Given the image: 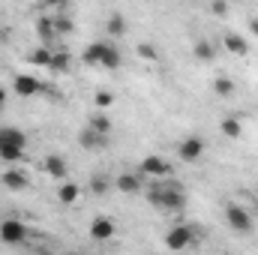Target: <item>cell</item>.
<instances>
[{
    "label": "cell",
    "mask_w": 258,
    "mask_h": 255,
    "mask_svg": "<svg viewBox=\"0 0 258 255\" xmlns=\"http://www.w3.org/2000/svg\"><path fill=\"white\" fill-rule=\"evenodd\" d=\"M138 54H141L144 60H156V57H159L156 45H150V42H141V45H138Z\"/></svg>",
    "instance_id": "f1b7e54d"
},
{
    "label": "cell",
    "mask_w": 258,
    "mask_h": 255,
    "mask_svg": "<svg viewBox=\"0 0 258 255\" xmlns=\"http://www.w3.org/2000/svg\"><path fill=\"white\" fill-rule=\"evenodd\" d=\"M192 54H195V60H201V63H210V60L216 57V48H213L207 39H198V42H195V48H192Z\"/></svg>",
    "instance_id": "d6986e66"
},
{
    "label": "cell",
    "mask_w": 258,
    "mask_h": 255,
    "mask_svg": "<svg viewBox=\"0 0 258 255\" xmlns=\"http://www.w3.org/2000/svg\"><path fill=\"white\" fill-rule=\"evenodd\" d=\"M51 24H54L57 36H69V33L75 30V24H72V18H69V15H54V18H51Z\"/></svg>",
    "instance_id": "484cf974"
},
{
    "label": "cell",
    "mask_w": 258,
    "mask_h": 255,
    "mask_svg": "<svg viewBox=\"0 0 258 255\" xmlns=\"http://www.w3.org/2000/svg\"><path fill=\"white\" fill-rule=\"evenodd\" d=\"M57 198H60V204H75V201L81 198V186H75V183H63V186L57 189Z\"/></svg>",
    "instance_id": "7402d4cb"
},
{
    "label": "cell",
    "mask_w": 258,
    "mask_h": 255,
    "mask_svg": "<svg viewBox=\"0 0 258 255\" xmlns=\"http://www.w3.org/2000/svg\"><path fill=\"white\" fill-rule=\"evenodd\" d=\"M225 222L240 234L252 231V213L246 207H240V204H225Z\"/></svg>",
    "instance_id": "5b68a950"
},
{
    "label": "cell",
    "mask_w": 258,
    "mask_h": 255,
    "mask_svg": "<svg viewBox=\"0 0 258 255\" xmlns=\"http://www.w3.org/2000/svg\"><path fill=\"white\" fill-rule=\"evenodd\" d=\"M177 156H180L183 162H198V159L204 156V138H201V135L183 138V141L177 144Z\"/></svg>",
    "instance_id": "8992f818"
},
{
    "label": "cell",
    "mask_w": 258,
    "mask_h": 255,
    "mask_svg": "<svg viewBox=\"0 0 258 255\" xmlns=\"http://www.w3.org/2000/svg\"><path fill=\"white\" fill-rule=\"evenodd\" d=\"M69 66H72V54H69L66 48H57V51L51 54L48 69H51V72H69Z\"/></svg>",
    "instance_id": "e0dca14e"
},
{
    "label": "cell",
    "mask_w": 258,
    "mask_h": 255,
    "mask_svg": "<svg viewBox=\"0 0 258 255\" xmlns=\"http://www.w3.org/2000/svg\"><path fill=\"white\" fill-rule=\"evenodd\" d=\"M42 171H45L48 177H54V180H63L66 171H69V165H66V159L60 153H48V156L42 159Z\"/></svg>",
    "instance_id": "4fadbf2b"
},
{
    "label": "cell",
    "mask_w": 258,
    "mask_h": 255,
    "mask_svg": "<svg viewBox=\"0 0 258 255\" xmlns=\"http://www.w3.org/2000/svg\"><path fill=\"white\" fill-rule=\"evenodd\" d=\"M3 102H6V87L0 84V108H3Z\"/></svg>",
    "instance_id": "1f68e13d"
},
{
    "label": "cell",
    "mask_w": 258,
    "mask_h": 255,
    "mask_svg": "<svg viewBox=\"0 0 258 255\" xmlns=\"http://www.w3.org/2000/svg\"><path fill=\"white\" fill-rule=\"evenodd\" d=\"M36 33H39V39L45 42V48L57 42V30H54L51 18H39V21H36Z\"/></svg>",
    "instance_id": "2e32d148"
},
{
    "label": "cell",
    "mask_w": 258,
    "mask_h": 255,
    "mask_svg": "<svg viewBox=\"0 0 258 255\" xmlns=\"http://www.w3.org/2000/svg\"><path fill=\"white\" fill-rule=\"evenodd\" d=\"M78 144L84 147V150H105L108 147V135H102V132H96V129H81L78 132Z\"/></svg>",
    "instance_id": "9c48e42d"
},
{
    "label": "cell",
    "mask_w": 258,
    "mask_h": 255,
    "mask_svg": "<svg viewBox=\"0 0 258 255\" xmlns=\"http://www.w3.org/2000/svg\"><path fill=\"white\" fill-rule=\"evenodd\" d=\"M108 189H111L108 174H93V177H90V192H93V195H105Z\"/></svg>",
    "instance_id": "d4e9b609"
},
{
    "label": "cell",
    "mask_w": 258,
    "mask_h": 255,
    "mask_svg": "<svg viewBox=\"0 0 258 255\" xmlns=\"http://www.w3.org/2000/svg\"><path fill=\"white\" fill-rule=\"evenodd\" d=\"M111 102H114V96H111L108 90H99V93H96V105H99V108H108Z\"/></svg>",
    "instance_id": "f546056e"
},
{
    "label": "cell",
    "mask_w": 258,
    "mask_h": 255,
    "mask_svg": "<svg viewBox=\"0 0 258 255\" xmlns=\"http://www.w3.org/2000/svg\"><path fill=\"white\" fill-rule=\"evenodd\" d=\"M27 237H30V228H27L21 219H3V222H0V243H6V246H21Z\"/></svg>",
    "instance_id": "7a4b0ae2"
},
{
    "label": "cell",
    "mask_w": 258,
    "mask_h": 255,
    "mask_svg": "<svg viewBox=\"0 0 258 255\" xmlns=\"http://www.w3.org/2000/svg\"><path fill=\"white\" fill-rule=\"evenodd\" d=\"M105 30H108V36H123L126 33V18L120 12H111L108 21H105Z\"/></svg>",
    "instance_id": "ac0fdd59"
},
{
    "label": "cell",
    "mask_w": 258,
    "mask_h": 255,
    "mask_svg": "<svg viewBox=\"0 0 258 255\" xmlns=\"http://www.w3.org/2000/svg\"><path fill=\"white\" fill-rule=\"evenodd\" d=\"M99 57H102V39H99V42H90L81 60H84L87 66H99Z\"/></svg>",
    "instance_id": "cb8c5ba5"
},
{
    "label": "cell",
    "mask_w": 258,
    "mask_h": 255,
    "mask_svg": "<svg viewBox=\"0 0 258 255\" xmlns=\"http://www.w3.org/2000/svg\"><path fill=\"white\" fill-rule=\"evenodd\" d=\"M0 183L9 192H24L30 186V180H27V174H24L21 168H6V171L0 174Z\"/></svg>",
    "instance_id": "52a82bcc"
},
{
    "label": "cell",
    "mask_w": 258,
    "mask_h": 255,
    "mask_svg": "<svg viewBox=\"0 0 258 255\" xmlns=\"http://www.w3.org/2000/svg\"><path fill=\"white\" fill-rule=\"evenodd\" d=\"M138 174L141 177H153V180H168L171 177V162L162 156H144L138 162Z\"/></svg>",
    "instance_id": "3957f363"
},
{
    "label": "cell",
    "mask_w": 258,
    "mask_h": 255,
    "mask_svg": "<svg viewBox=\"0 0 258 255\" xmlns=\"http://www.w3.org/2000/svg\"><path fill=\"white\" fill-rule=\"evenodd\" d=\"M189 243H195V228L192 225H171L165 231V246L171 252H183Z\"/></svg>",
    "instance_id": "277c9868"
},
{
    "label": "cell",
    "mask_w": 258,
    "mask_h": 255,
    "mask_svg": "<svg viewBox=\"0 0 258 255\" xmlns=\"http://www.w3.org/2000/svg\"><path fill=\"white\" fill-rule=\"evenodd\" d=\"M51 54H54V48H33L30 54H27V63H33V66H48L51 63Z\"/></svg>",
    "instance_id": "44dd1931"
},
{
    "label": "cell",
    "mask_w": 258,
    "mask_h": 255,
    "mask_svg": "<svg viewBox=\"0 0 258 255\" xmlns=\"http://www.w3.org/2000/svg\"><path fill=\"white\" fill-rule=\"evenodd\" d=\"M222 135H225V138H240V135H243V123H240L237 117H225V120H222Z\"/></svg>",
    "instance_id": "603a6c76"
},
{
    "label": "cell",
    "mask_w": 258,
    "mask_h": 255,
    "mask_svg": "<svg viewBox=\"0 0 258 255\" xmlns=\"http://www.w3.org/2000/svg\"><path fill=\"white\" fill-rule=\"evenodd\" d=\"M222 45H225V51H231V54H237V57L249 54V45H246V39H243L240 33H225Z\"/></svg>",
    "instance_id": "9a60e30c"
},
{
    "label": "cell",
    "mask_w": 258,
    "mask_h": 255,
    "mask_svg": "<svg viewBox=\"0 0 258 255\" xmlns=\"http://www.w3.org/2000/svg\"><path fill=\"white\" fill-rule=\"evenodd\" d=\"M12 90H15V96H36L42 90V84H39L36 75H15Z\"/></svg>",
    "instance_id": "8fae6325"
},
{
    "label": "cell",
    "mask_w": 258,
    "mask_h": 255,
    "mask_svg": "<svg viewBox=\"0 0 258 255\" xmlns=\"http://www.w3.org/2000/svg\"><path fill=\"white\" fill-rule=\"evenodd\" d=\"M114 186L120 192H126V195H138V192H144V177H141L138 171H123V174L114 180Z\"/></svg>",
    "instance_id": "30bf717a"
},
{
    "label": "cell",
    "mask_w": 258,
    "mask_h": 255,
    "mask_svg": "<svg viewBox=\"0 0 258 255\" xmlns=\"http://www.w3.org/2000/svg\"><path fill=\"white\" fill-rule=\"evenodd\" d=\"M234 90H237V87H234V81H231L228 75H219V78L213 81V93H216V96H222V99L234 96Z\"/></svg>",
    "instance_id": "ffe728a7"
},
{
    "label": "cell",
    "mask_w": 258,
    "mask_h": 255,
    "mask_svg": "<svg viewBox=\"0 0 258 255\" xmlns=\"http://www.w3.org/2000/svg\"><path fill=\"white\" fill-rule=\"evenodd\" d=\"M0 159H3V162H9V165H12V162H21V159H24V150L3 147V150H0Z\"/></svg>",
    "instance_id": "83f0119b"
},
{
    "label": "cell",
    "mask_w": 258,
    "mask_h": 255,
    "mask_svg": "<svg viewBox=\"0 0 258 255\" xmlns=\"http://www.w3.org/2000/svg\"><path fill=\"white\" fill-rule=\"evenodd\" d=\"M120 63H123L120 48H117L114 42H102V57H99V66H105V69H117Z\"/></svg>",
    "instance_id": "5bb4252c"
},
{
    "label": "cell",
    "mask_w": 258,
    "mask_h": 255,
    "mask_svg": "<svg viewBox=\"0 0 258 255\" xmlns=\"http://www.w3.org/2000/svg\"><path fill=\"white\" fill-rule=\"evenodd\" d=\"M252 33H255V36H258V18H255V21H252Z\"/></svg>",
    "instance_id": "d6a6232c"
},
{
    "label": "cell",
    "mask_w": 258,
    "mask_h": 255,
    "mask_svg": "<svg viewBox=\"0 0 258 255\" xmlns=\"http://www.w3.org/2000/svg\"><path fill=\"white\" fill-rule=\"evenodd\" d=\"M210 9H213L216 15H228V12H231V6H228V3H213Z\"/></svg>",
    "instance_id": "4dcf8cb0"
},
{
    "label": "cell",
    "mask_w": 258,
    "mask_h": 255,
    "mask_svg": "<svg viewBox=\"0 0 258 255\" xmlns=\"http://www.w3.org/2000/svg\"><path fill=\"white\" fill-rule=\"evenodd\" d=\"M90 237H93L96 243L111 240V237H114V222H111L108 216H96V219L90 222Z\"/></svg>",
    "instance_id": "7c38bea8"
},
{
    "label": "cell",
    "mask_w": 258,
    "mask_h": 255,
    "mask_svg": "<svg viewBox=\"0 0 258 255\" xmlns=\"http://www.w3.org/2000/svg\"><path fill=\"white\" fill-rule=\"evenodd\" d=\"M87 126L96 129V132H102V135H108V132H111V120H108V114H93Z\"/></svg>",
    "instance_id": "4316f807"
},
{
    "label": "cell",
    "mask_w": 258,
    "mask_h": 255,
    "mask_svg": "<svg viewBox=\"0 0 258 255\" xmlns=\"http://www.w3.org/2000/svg\"><path fill=\"white\" fill-rule=\"evenodd\" d=\"M147 201H150L153 207H159V210L177 213V210L186 207V189H183V183H177V180H156V183L147 189Z\"/></svg>",
    "instance_id": "6da1fadb"
},
{
    "label": "cell",
    "mask_w": 258,
    "mask_h": 255,
    "mask_svg": "<svg viewBox=\"0 0 258 255\" xmlns=\"http://www.w3.org/2000/svg\"><path fill=\"white\" fill-rule=\"evenodd\" d=\"M3 147L24 150V147H27V135L18 126H0V150H3Z\"/></svg>",
    "instance_id": "ba28073f"
}]
</instances>
